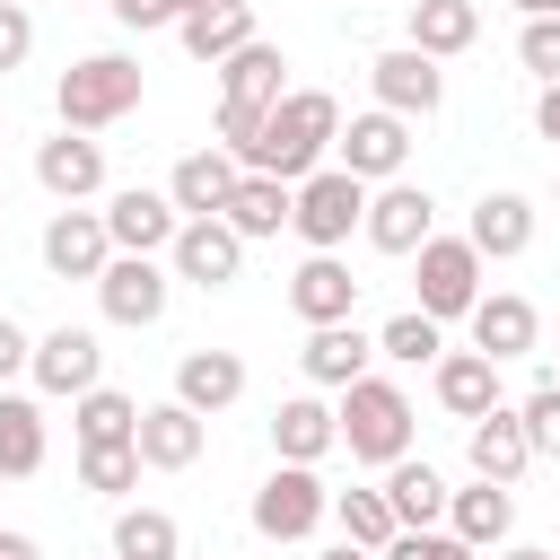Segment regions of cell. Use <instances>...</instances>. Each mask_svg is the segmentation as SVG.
Wrapping results in <instances>:
<instances>
[{
  "label": "cell",
  "mask_w": 560,
  "mask_h": 560,
  "mask_svg": "<svg viewBox=\"0 0 560 560\" xmlns=\"http://www.w3.org/2000/svg\"><path fill=\"white\" fill-rule=\"evenodd\" d=\"M289 228L306 236V254H341V245H350V228H368V184H359L350 166H315V175L298 184Z\"/></svg>",
  "instance_id": "obj_4"
},
{
  "label": "cell",
  "mask_w": 560,
  "mask_h": 560,
  "mask_svg": "<svg viewBox=\"0 0 560 560\" xmlns=\"http://www.w3.org/2000/svg\"><path fill=\"white\" fill-rule=\"evenodd\" d=\"M341 166L359 175V184H394L402 175V158H411V122L402 114H385V105H368V114H350L341 122Z\"/></svg>",
  "instance_id": "obj_10"
},
{
  "label": "cell",
  "mask_w": 560,
  "mask_h": 560,
  "mask_svg": "<svg viewBox=\"0 0 560 560\" xmlns=\"http://www.w3.org/2000/svg\"><path fill=\"white\" fill-rule=\"evenodd\" d=\"M376 359H394V368H438V359H446V324H438L429 306H411V315H394V324L376 332Z\"/></svg>",
  "instance_id": "obj_34"
},
{
  "label": "cell",
  "mask_w": 560,
  "mask_h": 560,
  "mask_svg": "<svg viewBox=\"0 0 560 560\" xmlns=\"http://www.w3.org/2000/svg\"><path fill=\"white\" fill-rule=\"evenodd\" d=\"M175 35H184V52L192 61H228V52H245L254 44V0H210V9H192V18H175Z\"/></svg>",
  "instance_id": "obj_23"
},
{
  "label": "cell",
  "mask_w": 560,
  "mask_h": 560,
  "mask_svg": "<svg viewBox=\"0 0 560 560\" xmlns=\"http://www.w3.org/2000/svg\"><path fill=\"white\" fill-rule=\"evenodd\" d=\"M166 262L158 254H114L105 271H96V306H105V324H131V332H149L158 315H166Z\"/></svg>",
  "instance_id": "obj_7"
},
{
  "label": "cell",
  "mask_w": 560,
  "mask_h": 560,
  "mask_svg": "<svg viewBox=\"0 0 560 560\" xmlns=\"http://www.w3.org/2000/svg\"><path fill=\"white\" fill-rule=\"evenodd\" d=\"M438 236V201H429V184H368V245L376 254H420Z\"/></svg>",
  "instance_id": "obj_9"
},
{
  "label": "cell",
  "mask_w": 560,
  "mask_h": 560,
  "mask_svg": "<svg viewBox=\"0 0 560 560\" xmlns=\"http://www.w3.org/2000/svg\"><path fill=\"white\" fill-rule=\"evenodd\" d=\"M201 438H210V420H201L192 402H140V464H149V472L201 464Z\"/></svg>",
  "instance_id": "obj_18"
},
{
  "label": "cell",
  "mask_w": 560,
  "mask_h": 560,
  "mask_svg": "<svg viewBox=\"0 0 560 560\" xmlns=\"http://www.w3.org/2000/svg\"><path fill=\"white\" fill-rule=\"evenodd\" d=\"M446 516H455V534H464L472 551H490V542H508L516 499H508V481H481V472H472V490H455V499H446Z\"/></svg>",
  "instance_id": "obj_29"
},
{
  "label": "cell",
  "mask_w": 560,
  "mask_h": 560,
  "mask_svg": "<svg viewBox=\"0 0 560 560\" xmlns=\"http://www.w3.org/2000/svg\"><path fill=\"white\" fill-rule=\"evenodd\" d=\"M368 359H376V341L359 332V324H315L306 332V350H298V368H306V385H359L368 376Z\"/></svg>",
  "instance_id": "obj_22"
},
{
  "label": "cell",
  "mask_w": 560,
  "mask_h": 560,
  "mask_svg": "<svg viewBox=\"0 0 560 560\" xmlns=\"http://www.w3.org/2000/svg\"><path fill=\"white\" fill-rule=\"evenodd\" d=\"M44 394H88V385H105V341L88 332V324H52L44 341H35V368H26Z\"/></svg>",
  "instance_id": "obj_13"
},
{
  "label": "cell",
  "mask_w": 560,
  "mask_h": 560,
  "mask_svg": "<svg viewBox=\"0 0 560 560\" xmlns=\"http://www.w3.org/2000/svg\"><path fill=\"white\" fill-rule=\"evenodd\" d=\"M175 228H184V210H175L166 192H149V184H122V192L105 201V236H114V254H166Z\"/></svg>",
  "instance_id": "obj_14"
},
{
  "label": "cell",
  "mask_w": 560,
  "mask_h": 560,
  "mask_svg": "<svg viewBox=\"0 0 560 560\" xmlns=\"http://www.w3.org/2000/svg\"><path fill=\"white\" fill-rule=\"evenodd\" d=\"M332 516H341V534H350V542H368V551H385V542L402 534L385 490H332Z\"/></svg>",
  "instance_id": "obj_36"
},
{
  "label": "cell",
  "mask_w": 560,
  "mask_h": 560,
  "mask_svg": "<svg viewBox=\"0 0 560 560\" xmlns=\"http://www.w3.org/2000/svg\"><path fill=\"white\" fill-rule=\"evenodd\" d=\"M0 140H9V131H0Z\"/></svg>",
  "instance_id": "obj_50"
},
{
  "label": "cell",
  "mask_w": 560,
  "mask_h": 560,
  "mask_svg": "<svg viewBox=\"0 0 560 560\" xmlns=\"http://www.w3.org/2000/svg\"><path fill=\"white\" fill-rule=\"evenodd\" d=\"M376 560H472V542L464 534H438V525H402Z\"/></svg>",
  "instance_id": "obj_38"
},
{
  "label": "cell",
  "mask_w": 560,
  "mask_h": 560,
  "mask_svg": "<svg viewBox=\"0 0 560 560\" xmlns=\"http://www.w3.org/2000/svg\"><path fill=\"white\" fill-rule=\"evenodd\" d=\"M79 481L105 490V499H122V490L140 481V438H122V446H79Z\"/></svg>",
  "instance_id": "obj_37"
},
{
  "label": "cell",
  "mask_w": 560,
  "mask_h": 560,
  "mask_svg": "<svg viewBox=\"0 0 560 560\" xmlns=\"http://www.w3.org/2000/svg\"><path fill=\"white\" fill-rule=\"evenodd\" d=\"M516 411H525V438H534V455H560V376H542V385H534Z\"/></svg>",
  "instance_id": "obj_39"
},
{
  "label": "cell",
  "mask_w": 560,
  "mask_h": 560,
  "mask_svg": "<svg viewBox=\"0 0 560 560\" xmlns=\"http://www.w3.org/2000/svg\"><path fill=\"white\" fill-rule=\"evenodd\" d=\"M472 35H481V9H472V0H411V44H420L429 61L472 52Z\"/></svg>",
  "instance_id": "obj_30"
},
{
  "label": "cell",
  "mask_w": 560,
  "mask_h": 560,
  "mask_svg": "<svg viewBox=\"0 0 560 560\" xmlns=\"http://www.w3.org/2000/svg\"><path fill=\"white\" fill-rule=\"evenodd\" d=\"M289 306H298L306 332H315V324H350V306H359L350 262H341V254H306V262L289 271Z\"/></svg>",
  "instance_id": "obj_17"
},
{
  "label": "cell",
  "mask_w": 560,
  "mask_h": 560,
  "mask_svg": "<svg viewBox=\"0 0 560 560\" xmlns=\"http://www.w3.org/2000/svg\"><path fill=\"white\" fill-rule=\"evenodd\" d=\"M184 551V525L166 508H122L114 516V560H175Z\"/></svg>",
  "instance_id": "obj_35"
},
{
  "label": "cell",
  "mask_w": 560,
  "mask_h": 560,
  "mask_svg": "<svg viewBox=\"0 0 560 560\" xmlns=\"http://www.w3.org/2000/svg\"><path fill=\"white\" fill-rule=\"evenodd\" d=\"M18 368H35V341H26V332H18L9 315H0V385H9Z\"/></svg>",
  "instance_id": "obj_43"
},
{
  "label": "cell",
  "mask_w": 560,
  "mask_h": 560,
  "mask_svg": "<svg viewBox=\"0 0 560 560\" xmlns=\"http://www.w3.org/2000/svg\"><path fill=\"white\" fill-rule=\"evenodd\" d=\"M411 262H420V306H429L438 324L481 306V245H472V236H429Z\"/></svg>",
  "instance_id": "obj_6"
},
{
  "label": "cell",
  "mask_w": 560,
  "mask_h": 560,
  "mask_svg": "<svg viewBox=\"0 0 560 560\" xmlns=\"http://www.w3.org/2000/svg\"><path fill=\"white\" fill-rule=\"evenodd\" d=\"M516 61H525L534 79H560V18H525V35H516Z\"/></svg>",
  "instance_id": "obj_40"
},
{
  "label": "cell",
  "mask_w": 560,
  "mask_h": 560,
  "mask_svg": "<svg viewBox=\"0 0 560 560\" xmlns=\"http://www.w3.org/2000/svg\"><path fill=\"white\" fill-rule=\"evenodd\" d=\"M0 472H9V481L44 472V411H35L26 394H9V385H0Z\"/></svg>",
  "instance_id": "obj_31"
},
{
  "label": "cell",
  "mask_w": 560,
  "mask_h": 560,
  "mask_svg": "<svg viewBox=\"0 0 560 560\" xmlns=\"http://www.w3.org/2000/svg\"><path fill=\"white\" fill-rule=\"evenodd\" d=\"M52 105H61L70 131H105V122H122V114L140 105V61H131V52H79V61L61 70Z\"/></svg>",
  "instance_id": "obj_3"
},
{
  "label": "cell",
  "mask_w": 560,
  "mask_h": 560,
  "mask_svg": "<svg viewBox=\"0 0 560 560\" xmlns=\"http://www.w3.org/2000/svg\"><path fill=\"white\" fill-rule=\"evenodd\" d=\"M236 175H245V158L210 140V149L175 158V175H166V201H175L184 219H219V210H228V192H236Z\"/></svg>",
  "instance_id": "obj_16"
},
{
  "label": "cell",
  "mask_w": 560,
  "mask_h": 560,
  "mask_svg": "<svg viewBox=\"0 0 560 560\" xmlns=\"http://www.w3.org/2000/svg\"><path fill=\"white\" fill-rule=\"evenodd\" d=\"M516 9H525V18H560V0H516Z\"/></svg>",
  "instance_id": "obj_48"
},
{
  "label": "cell",
  "mask_w": 560,
  "mask_h": 560,
  "mask_svg": "<svg viewBox=\"0 0 560 560\" xmlns=\"http://www.w3.org/2000/svg\"><path fill=\"white\" fill-rule=\"evenodd\" d=\"M534 131L560 140V79H542V96H534Z\"/></svg>",
  "instance_id": "obj_44"
},
{
  "label": "cell",
  "mask_w": 560,
  "mask_h": 560,
  "mask_svg": "<svg viewBox=\"0 0 560 560\" xmlns=\"http://www.w3.org/2000/svg\"><path fill=\"white\" fill-rule=\"evenodd\" d=\"M332 516V490L315 481V464H271V481L254 490V534L262 542H306Z\"/></svg>",
  "instance_id": "obj_5"
},
{
  "label": "cell",
  "mask_w": 560,
  "mask_h": 560,
  "mask_svg": "<svg viewBox=\"0 0 560 560\" xmlns=\"http://www.w3.org/2000/svg\"><path fill=\"white\" fill-rule=\"evenodd\" d=\"M464 324H472V350H490V359H525L534 350V298H516V289H490Z\"/></svg>",
  "instance_id": "obj_27"
},
{
  "label": "cell",
  "mask_w": 560,
  "mask_h": 560,
  "mask_svg": "<svg viewBox=\"0 0 560 560\" xmlns=\"http://www.w3.org/2000/svg\"><path fill=\"white\" fill-rule=\"evenodd\" d=\"M105 262H114L105 210H79V201H70V210L44 219V271H52V280H96Z\"/></svg>",
  "instance_id": "obj_12"
},
{
  "label": "cell",
  "mask_w": 560,
  "mask_h": 560,
  "mask_svg": "<svg viewBox=\"0 0 560 560\" xmlns=\"http://www.w3.org/2000/svg\"><path fill=\"white\" fill-rule=\"evenodd\" d=\"M289 210H298V184H280V175H254V166H245L219 219H228V228L254 245V236H280V228H289Z\"/></svg>",
  "instance_id": "obj_24"
},
{
  "label": "cell",
  "mask_w": 560,
  "mask_h": 560,
  "mask_svg": "<svg viewBox=\"0 0 560 560\" xmlns=\"http://www.w3.org/2000/svg\"><path fill=\"white\" fill-rule=\"evenodd\" d=\"M499 560H560V551H542V542H508Z\"/></svg>",
  "instance_id": "obj_47"
},
{
  "label": "cell",
  "mask_w": 560,
  "mask_h": 560,
  "mask_svg": "<svg viewBox=\"0 0 560 560\" xmlns=\"http://www.w3.org/2000/svg\"><path fill=\"white\" fill-rule=\"evenodd\" d=\"M464 455H472V472H481V481H516V472L534 464V438H525V411H508V402H490L481 420H464Z\"/></svg>",
  "instance_id": "obj_19"
},
{
  "label": "cell",
  "mask_w": 560,
  "mask_h": 560,
  "mask_svg": "<svg viewBox=\"0 0 560 560\" xmlns=\"http://www.w3.org/2000/svg\"><path fill=\"white\" fill-rule=\"evenodd\" d=\"M271 446H280V464H324V455L341 446V411L315 402V394H289V402L271 411Z\"/></svg>",
  "instance_id": "obj_20"
},
{
  "label": "cell",
  "mask_w": 560,
  "mask_h": 560,
  "mask_svg": "<svg viewBox=\"0 0 560 560\" xmlns=\"http://www.w3.org/2000/svg\"><path fill=\"white\" fill-rule=\"evenodd\" d=\"M438 402H446L455 420H481V411L499 402V359H490V350H446V359H438Z\"/></svg>",
  "instance_id": "obj_28"
},
{
  "label": "cell",
  "mask_w": 560,
  "mask_h": 560,
  "mask_svg": "<svg viewBox=\"0 0 560 560\" xmlns=\"http://www.w3.org/2000/svg\"><path fill=\"white\" fill-rule=\"evenodd\" d=\"M26 52H35V18H26V0H0V79H9Z\"/></svg>",
  "instance_id": "obj_41"
},
{
  "label": "cell",
  "mask_w": 560,
  "mask_h": 560,
  "mask_svg": "<svg viewBox=\"0 0 560 560\" xmlns=\"http://www.w3.org/2000/svg\"><path fill=\"white\" fill-rule=\"evenodd\" d=\"M35 184H44L52 201H88V192H105V140L61 122V140L35 149Z\"/></svg>",
  "instance_id": "obj_15"
},
{
  "label": "cell",
  "mask_w": 560,
  "mask_h": 560,
  "mask_svg": "<svg viewBox=\"0 0 560 560\" xmlns=\"http://www.w3.org/2000/svg\"><path fill=\"white\" fill-rule=\"evenodd\" d=\"M341 446H350V464H402L411 455V394L394 376L341 385Z\"/></svg>",
  "instance_id": "obj_2"
},
{
  "label": "cell",
  "mask_w": 560,
  "mask_h": 560,
  "mask_svg": "<svg viewBox=\"0 0 560 560\" xmlns=\"http://www.w3.org/2000/svg\"><path fill=\"white\" fill-rule=\"evenodd\" d=\"M464 236L481 245V262H508V254H525V245H534V201H525V192H481Z\"/></svg>",
  "instance_id": "obj_26"
},
{
  "label": "cell",
  "mask_w": 560,
  "mask_h": 560,
  "mask_svg": "<svg viewBox=\"0 0 560 560\" xmlns=\"http://www.w3.org/2000/svg\"><path fill=\"white\" fill-rule=\"evenodd\" d=\"M236 394H245V359H236V350H184V359H175V402H192L201 420L228 411Z\"/></svg>",
  "instance_id": "obj_25"
},
{
  "label": "cell",
  "mask_w": 560,
  "mask_h": 560,
  "mask_svg": "<svg viewBox=\"0 0 560 560\" xmlns=\"http://www.w3.org/2000/svg\"><path fill=\"white\" fill-rule=\"evenodd\" d=\"M166 271L192 280V289H228V280L245 271V236H236L228 219H184L175 245H166Z\"/></svg>",
  "instance_id": "obj_11"
},
{
  "label": "cell",
  "mask_w": 560,
  "mask_h": 560,
  "mask_svg": "<svg viewBox=\"0 0 560 560\" xmlns=\"http://www.w3.org/2000/svg\"><path fill=\"white\" fill-rule=\"evenodd\" d=\"M332 140H341V105H332L324 88H289V96L271 105L262 140L245 149V166H254V175H280V184H306Z\"/></svg>",
  "instance_id": "obj_1"
},
{
  "label": "cell",
  "mask_w": 560,
  "mask_h": 560,
  "mask_svg": "<svg viewBox=\"0 0 560 560\" xmlns=\"http://www.w3.org/2000/svg\"><path fill=\"white\" fill-rule=\"evenodd\" d=\"M385 499H394V525H438L455 490H446L429 464H411V455H402V464H385Z\"/></svg>",
  "instance_id": "obj_33"
},
{
  "label": "cell",
  "mask_w": 560,
  "mask_h": 560,
  "mask_svg": "<svg viewBox=\"0 0 560 560\" xmlns=\"http://www.w3.org/2000/svg\"><path fill=\"white\" fill-rule=\"evenodd\" d=\"M0 560H44V551H35V534H0Z\"/></svg>",
  "instance_id": "obj_45"
},
{
  "label": "cell",
  "mask_w": 560,
  "mask_h": 560,
  "mask_svg": "<svg viewBox=\"0 0 560 560\" xmlns=\"http://www.w3.org/2000/svg\"><path fill=\"white\" fill-rule=\"evenodd\" d=\"M368 88H376V105H385V114H402V122H420V114H438V105H446V70H438L420 44L376 52V61H368Z\"/></svg>",
  "instance_id": "obj_8"
},
{
  "label": "cell",
  "mask_w": 560,
  "mask_h": 560,
  "mask_svg": "<svg viewBox=\"0 0 560 560\" xmlns=\"http://www.w3.org/2000/svg\"><path fill=\"white\" fill-rule=\"evenodd\" d=\"M70 420H79V446H122V438H140V402L114 394V385H88V394L70 402Z\"/></svg>",
  "instance_id": "obj_32"
},
{
  "label": "cell",
  "mask_w": 560,
  "mask_h": 560,
  "mask_svg": "<svg viewBox=\"0 0 560 560\" xmlns=\"http://www.w3.org/2000/svg\"><path fill=\"white\" fill-rule=\"evenodd\" d=\"M175 9H184V18H192V9H210V0H175Z\"/></svg>",
  "instance_id": "obj_49"
},
{
  "label": "cell",
  "mask_w": 560,
  "mask_h": 560,
  "mask_svg": "<svg viewBox=\"0 0 560 560\" xmlns=\"http://www.w3.org/2000/svg\"><path fill=\"white\" fill-rule=\"evenodd\" d=\"M324 560H376V551H368V542H350V534H341V542H332V551H324Z\"/></svg>",
  "instance_id": "obj_46"
},
{
  "label": "cell",
  "mask_w": 560,
  "mask_h": 560,
  "mask_svg": "<svg viewBox=\"0 0 560 560\" xmlns=\"http://www.w3.org/2000/svg\"><path fill=\"white\" fill-rule=\"evenodd\" d=\"M105 9H114V26H131V35H149V26H175V18H184L175 0H105Z\"/></svg>",
  "instance_id": "obj_42"
},
{
  "label": "cell",
  "mask_w": 560,
  "mask_h": 560,
  "mask_svg": "<svg viewBox=\"0 0 560 560\" xmlns=\"http://www.w3.org/2000/svg\"><path fill=\"white\" fill-rule=\"evenodd\" d=\"M289 61H280V44H245V52H228L219 61V105H254V114H271L280 96H289V79H280Z\"/></svg>",
  "instance_id": "obj_21"
}]
</instances>
